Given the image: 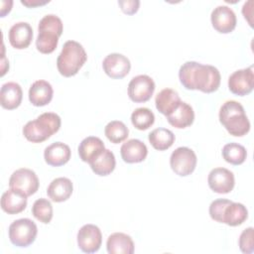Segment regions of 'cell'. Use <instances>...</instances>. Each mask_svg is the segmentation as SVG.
<instances>
[{
    "mask_svg": "<svg viewBox=\"0 0 254 254\" xmlns=\"http://www.w3.org/2000/svg\"><path fill=\"white\" fill-rule=\"evenodd\" d=\"M219 121L227 132L235 137L246 135L250 130V122L243 106L235 101L228 100L219 110Z\"/></svg>",
    "mask_w": 254,
    "mask_h": 254,
    "instance_id": "cell-2",
    "label": "cell"
},
{
    "mask_svg": "<svg viewBox=\"0 0 254 254\" xmlns=\"http://www.w3.org/2000/svg\"><path fill=\"white\" fill-rule=\"evenodd\" d=\"M53 86L44 79L36 80L29 89V100L34 106H45L53 99Z\"/></svg>",
    "mask_w": 254,
    "mask_h": 254,
    "instance_id": "cell-19",
    "label": "cell"
},
{
    "mask_svg": "<svg viewBox=\"0 0 254 254\" xmlns=\"http://www.w3.org/2000/svg\"><path fill=\"white\" fill-rule=\"evenodd\" d=\"M77 150L79 158L83 162L89 164L105 150V146L100 138L88 136L79 143Z\"/></svg>",
    "mask_w": 254,
    "mask_h": 254,
    "instance_id": "cell-24",
    "label": "cell"
},
{
    "mask_svg": "<svg viewBox=\"0 0 254 254\" xmlns=\"http://www.w3.org/2000/svg\"><path fill=\"white\" fill-rule=\"evenodd\" d=\"M155 121V115L147 107L136 108L131 114V122L138 130H147Z\"/></svg>",
    "mask_w": 254,
    "mask_h": 254,
    "instance_id": "cell-31",
    "label": "cell"
},
{
    "mask_svg": "<svg viewBox=\"0 0 254 254\" xmlns=\"http://www.w3.org/2000/svg\"><path fill=\"white\" fill-rule=\"evenodd\" d=\"M49 0H45V1H41V0H21V3L29 8H33V7H37V6H42L45 5L47 3H49Z\"/></svg>",
    "mask_w": 254,
    "mask_h": 254,
    "instance_id": "cell-37",
    "label": "cell"
},
{
    "mask_svg": "<svg viewBox=\"0 0 254 254\" xmlns=\"http://www.w3.org/2000/svg\"><path fill=\"white\" fill-rule=\"evenodd\" d=\"M149 142L154 149L165 151L169 149L175 142L174 133L167 128H156L149 134Z\"/></svg>",
    "mask_w": 254,
    "mask_h": 254,
    "instance_id": "cell-28",
    "label": "cell"
},
{
    "mask_svg": "<svg viewBox=\"0 0 254 254\" xmlns=\"http://www.w3.org/2000/svg\"><path fill=\"white\" fill-rule=\"evenodd\" d=\"M179 78L187 89H197L204 93H211L218 89L221 76L215 66L190 61L180 67Z\"/></svg>",
    "mask_w": 254,
    "mask_h": 254,
    "instance_id": "cell-1",
    "label": "cell"
},
{
    "mask_svg": "<svg viewBox=\"0 0 254 254\" xmlns=\"http://www.w3.org/2000/svg\"><path fill=\"white\" fill-rule=\"evenodd\" d=\"M248 217L246 206L240 202L231 201L224 209L222 215V223L229 226H237L242 224Z\"/></svg>",
    "mask_w": 254,
    "mask_h": 254,
    "instance_id": "cell-26",
    "label": "cell"
},
{
    "mask_svg": "<svg viewBox=\"0 0 254 254\" xmlns=\"http://www.w3.org/2000/svg\"><path fill=\"white\" fill-rule=\"evenodd\" d=\"M33 40V29L27 22H18L9 30V42L17 50L26 49Z\"/></svg>",
    "mask_w": 254,
    "mask_h": 254,
    "instance_id": "cell-15",
    "label": "cell"
},
{
    "mask_svg": "<svg viewBox=\"0 0 254 254\" xmlns=\"http://www.w3.org/2000/svg\"><path fill=\"white\" fill-rule=\"evenodd\" d=\"M254 87L253 65L238 69L230 74L228 78V88L236 95L244 96L249 94Z\"/></svg>",
    "mask_w": 254,
    "mask_h": 254,
    "instance_id": "cell-10",
    "label": "cell"
},
{
    "mask_svg": "<svg viewBox=\"0 0 254 254\" xmlns=\"http://www.w3.org/2000/svg\"><path fill=\"white\" fill-rule=\"evenodd\" d=\"M27 197L21 191L10 188L1 196V208L8 214L20 213L27 206Z\"/></svg>",
    "mask_w": 254,
    "mask_h": 254,
    "instance_id": "cell-17",
    "label": "cell"
},
{
    "mask_svg": "<svg viewBox=\"0 0 254 254\" xmlns=\"http://www.w3.org/2000/svg\"><path fill=\"white\" fill-rule=\"evenodd\" d=\"M210 21L212 27L222 34L231 33L235 29L237 23L234 11L225 5H219L212 10Z\"/></svg>",
    "mask_w": 254,
    "mask_h": 254,
    "instance_id": "cell-12",
    "label": "cell"
},
{
    "mask_svg": "<svg viewBox=\"0 0 254 254\" xmlns=\"http://www.w3.org/2000/svg\"><path fill=\"white\" fill-rule=\"evenodd\" d=\"M196 155L188 147L177 148L170 157V166L172 170L181 177L190 175L196 167Z\"/></svg>",
    "mask_w": 254,
    "mask_h": 254,
    "instance_id": "cell-7",
    "label": "cell"
},
{
    "mask_svg": "<svg viewBox=\"0 0 254 254\" xmlns=\"http://www.w3.org/2000/svg\"><path fill=\"white\" fill-rule=\"evenodd\" d=\"M118 4L121 7V10L123 13L127 15H133L138 11L140 1L139 0H119Z\"/></svg>",
    "mask_w": 254,
    "mask_h": 254,
    "instance_id": "cell-35",
    "label": "cell"
},
{
    "mask_svg": "<svg viewBox=\"0 0 254 254\" xmlns=\"http://www.w3.org/2000/svg\"><path fill=\"white\" fill-rule=\"evenodd\" d=\"M207 183L214 192L228 193L233 190L235 180L233 173L228 169L214 168L208 174Z\"/></svg>",
    "mask_w": 254,
    "mask_h": 254,
    "instance_id": "cell-14",
    "label": "cell"
},
{
    "mask_svg": "<svg viewBox=\"0 0 254 254\" xmlns=\"http://www.w3.org/2000/svg\"><path fill=\"white\" fill-rule=\"evenodd\" d=\"M23 91L19 83L14 81H9L1 86L0 90V100L1 106L5 109L12 110L17 107L22 102Z\"/></svg>",
    "mask_w": 254,
    "mask_h": 254,
    "instance_id": "cell-20",
    "label": "cell"
},
{
    "mask_svg": "<svg viewBox=\"0 0 254 254\" xmlns=\"http://www.w3.org/2000/svg\"><path fill=\"white\" fill-rule=\"evenodd\" d=\"M87 60L84 48L76 41H66L57 59V67L65 77L75 75Z\"/></svg>",
    "mask_w": 254,
    "mask_h": 254,
    "instance_id": "cell-4",
    "label": "cell"
},
{
    "mask_svg": "<svg viewBox=\"0 0 254 254\" xmlns=\"http://www.w3.org/2000/svg\"><path fill=\"white\" fill-rule=\"evenodd\" d=\"M61 117L54 112H45L23 127L24 137L32 143H41L60 130Z\"/></svg>",
    "mask_w": 254,
    "mask_h": 254,
    "instance_id": "cell-3",
    "label": "cell"
},
{
    "mask_svg": "<svg viewBox=\"0 0 254 254\" xmlns=\"http://www.w3.org/2000/svg\"><path fill=\"white\" fill-rule=\"evenodd\" d=\"M9 187L21 191L26 196H30L37 192L39 189V179L34 171L21 168L12 173L9 179Z\"/></svg>",
    "mask_w": 254,
    "mask_h": 254,
    "instance_id": "cell-8",
    "label": "cell"
},
{
    "mask_svg": "<svg viewBox=\"0 0 254 254\" xmlns=\"http://www.w3.org/2000/svg\"><path fill=\"white\" fill-rule=\"evenodd\" d=\"M8 233L13 245L17 247H28L36 239L38 227L30 218H20L10 224Z\"/></svg>",
    "mask_w": 254,
    "mask_h": 254,
    "instance_id": "cell-6",
    "label": "cell"
},
{
    "mask_svg": "<svg viewBox=\"0 0 254 254\" xmlns=\"http://www.w3.org/2000/svg\"><path fill=\"white\" fill-rule=\"evenodd\" d=\"M70 148L63 142H55L44 151V158L48 165L60 167L66 164L70 159Z\"/></svg>",
    "mask_w": 254,
    "mask_h": 254,
    "instance_id": "cell-18",
    "label": "cell"
},
{
    "mask_svg": "<svg viewBox=\"0 0 254 254\" xmlns=\"http://www.w3.org/2000/svg\"><path fill=\"white\" fill-rule=\"evenodd\" d=\"M106 248L109 254H133L135 250L131 236L123 232H115L109 235Z\"/></svg>",
    "mask_w": 254,
    "mask_h": 254,
    "instance_id": "cell-21",
    "label": "cell"
},
{
    "mask_svg": "<svg viewBox=\"0 0 254 254\" xmlns=\"http://www.w3.org/2000/svg\"><path fill=\"white\" fill-rule=\"evenodd\" d=\"M104 72L111 78H123L131 68V63L127 57L122 54L113 53L106 56L102 62Z\"/></svg>",
    "mask_w": 254,
    "mask_h": 254,
    "instance_id": "cell-13",
    "label": "cell"
},
{
    "mask_svg": "<svg viewBox=\"0 0 254 254\" xmlns=\"http://www.w3.org/2000/svg\"><path fill=\"white\" fill-rule=\"evenodd\" d=\"M32 213L42 223H50L53 218V206L47 198H38L32 206Z\"/></svg>",
    "mask_w": 254,
    "mask_h": 254,
    "instance_id": "cell-32",
    "label": "cell"
},
{
    "mask_svg": "<svg viewBox=\"0 0 254 254\" xmlns=\"http://www.w3.org/2000/svg\"><path fill=\"white\" fill-rule=\"evenodd\" d=\"M252 0H249L248 2H245L243 7H242V14L244 16V18L248 21L249 25L252 27V21L250 20V18L252 17Z\"/></svg>",
    "mask_w": 254,
    "mask_h": 254,
    "instance_id": "cell-36",
    "label": "cell"
},
{
    "mask_svg": "<svg viewBox=\"0 0 254 254\" xmlns=\"http://www.w3.org/2000/svg\"><path fill=\"white\" fill-rule=\"evenodd\" d=\"M91 170L98 176H107L111 174L116 165V160L114 154L105 149L99 156H97L93 161L89 163Z\"/></svg>",
    "mask_w": 254,
    "mask_h": 254,
    "instance_id": "cell-27",
    "label": "cell"
},
{
    "mask_svg": "<svg viewBox=\"0 0 254 254\" xmlns=\"http://www.w3.org/2000/svg\"><path fill=\"white\" fill-rule=\"evenodd\" d=\"M222 157L229 164L241 165L246 160L247 151L238 143H228L222 148Z\"/></svg>",
    "mask_w": 254,
    "mask_h": 254,
    "instance_id": "cell-29",
    "label": "cell"
},
{
    "mask_svg": "<svg viewBox=\"0 0 254 254\" xmlns=\"http://www.w3.org/2000/svg\"><path fill=\"white\" fill-rule=\"evenodd\" d=\"M155 91V82L147 74L134 76L128 84V96L133 102L148 101Z\"/></svg>",
    "mask_w": 254,
    "mask_h": 254,
    "instance_id": "cell-9",
    "label": "cell"
},
{
    "mask_svg": "<svg viewBox=\"0 0 254 254\" xmlns=\"http://www.w3.org/2000/svg\"><path fill=\"white\" fill-rule=\"evenodd\" d=\"M120 154L125 163L134 164L143 162L147 155V146L138 139H130L122 144L120 148Z\"/></svg>",
    "mask_w": 254,
    "mask_h": 254,
    "instance_id": "cell-16",
    "label": "cell"
},
{
    "mask_svg": "<svg viewBox=\"0 0 254 254\" xmlns=\"http://www.w3.org/2000/svg\"><path fill=\"white\" fill-rule=\"evenodd\" d=\"M104 134L111 143L118 144L127 139L129 135V130L122 121L113 120L107 123V125L105 126Z\"/></svg>",
    "mask_w": 254,
    "mask_h": 254,
    "instance_id": "cell-30",
    "label": "cell"
},
{
    "mask_svg": "<svg viewBox=\"0 0 254 254\" xmlns=\"http://www.w3.org/2000/svg\"><path fill=\"white\" fill-rule=\"evenodd\" d=\"M182 102L179 93L172 88H164L155 98V104L158 111L164 115L172 113Z\"/></svg>",
    "mask_w": 254,
    "mask_h": 254,
    "instance_id": "cell-25",
    "label": "cell"
},
{
    "mask_svg": "<svg viewBox=\"0 0 254 254\" xmlns=\"http://www.w3.org/2000/svg\"><path fill=\"white\" fill-rule=\"evenodd\" d=\"M102 243V234L98 226L84 224L77 232L78 248L84 253L97 252Z\"/></svg>",
    "mask_w": 254,
    "mask_h": 254,
    "instance_id": "cell-11",
    "label": "cell"
},
{
    "mask_svg": "<svg viewBox=\"0 0 254 254\" xmlns=\"http://www.w3.org/2000/svg\"><path fill=\"white\" fill-rule=\"evenodd\" d=\"M231 202V200L226 198H218L213 200L209 205V215L210 217L217 221L222 223V215L225 207Z\"/></svg>",
    "mask_w": 254,
    "mask_h": 254,
    "instance_id": "cell-34",
    "label": "cell"
},
{
    "mask_svg": "<svg viewBox=\"0 0 254 254\" xmlns=\"http://www.w3.org/2000/svg\"><path fill=\"white\" fill-rule=\"evenodd\" d=\"M63 22L54 14L44 16L38 26V37L36 40L37 50L42 54L53 53L59 43V38L63 34Z\"/></svg>",
    "mask_w": 254,
    "mask_h": 254,
    "instance_id": "cell-5",
    "label": "cell"
},
{
    "mask_svg": "<svg viewBox=\"0 0 254 254\" xmlns=\"http://www.w3.org/2000/svg\"><path fill=\"white\" fill-rule=\"evenodd\" d=\"M166 117L172 126L178 129H183L192 124L194 120V112L190 104L182 101L180 105Z\"/></svg>",
    "mask_w": 254,
    "mask_h": 254,
    "instance_id": "cell-23",
    "label": "cell"
},
{
    "mask_svg": "<svg viewBox=\"0 0 254 254\" xmlns=\"http://www.w3.org/2000/svg\"><path fill=\"white\" fill-rule=\"evenodd\" d=\"M72 190L73 186L71 181L67 178L60 177L50 183L47 189V194L53 201L62 202L69 198Z\"/></svg>",
    "mask_w": 254,
    "mask_h": 254,
    "instance_id": "cell-22",
    "label": "cell"
},
{
    "mask_svg": "<svg viewBox=\"0 0 254 254\" xmlns=\"http://www.w3.org/2000/svg\"><path fill=\"white\" fill-rule=\"evenodd\" d=\"M254 229L253 227H248L244 229L239 237V248L242 253L250 254L254 251Z\"/></svg>",
    "mask_w": 254,
    "mask_h": 254,
    "instance_id": "cell-33",
    "label": "cell"
}]
</instances>
